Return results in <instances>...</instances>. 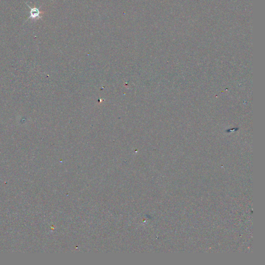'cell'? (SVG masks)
Instances as JSON below:
<instances>
[{"label": "cell", "instance_id": "cell-1", "mask_svg": "<svg viewBox=\"0 0 265 265\" xmlns=\"http://www.w3.org/2000/svg\"><path fill=\"white\" fill-rule=\"evenodd\" d=\"M28 6H29V8H30L31 9V15L29 19L32 18L33 19H38L41 18V14H43L44 12H40L39 9L36 7L35 6H34L33 8H31L30 6H29V5H28Z\"/></svg>", "mask_w": 265, "mask_h": 265}]
</instances>
